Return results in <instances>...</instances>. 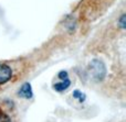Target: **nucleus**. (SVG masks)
<instances>
[{"mask_svg": "<svg viewBox=\"0 0 126 122\" xmlns=\"http://www.w3.org/2000/svg\"><path fill=\"white\" fill-rule=\"evenodd\" d=\"M89 74L94 81H102L106 76L105 64L100 59H93L89 65Z\"/></svg>", "mask_w": 126, "mask_h": 122, "instance_id": "obj_1", "label": "nucleus"}, {"mask_svg": "<svg viewBox=\"0 0 126 122\" xmlns=\"http://www.w3.org/2000/svg\"><path fill=\"white\" fill-rule=\"evenodd\" d=\"M12 77V69L7 64H0V85L8 83Z\"/></svg>", "mask_w": 126, "mask_h": 122, "instance_id": "obj_2", "label": "nucleus"}, {"mask_svg": "<svg viewBox=\"0 0 126 122\" xmlns=\"http://www.w3.org/2000/svg\"><path fill=\"white\" fill-rule=\"evenodd\" d=\"M19 96L22 97V98H26L29 99L33 96V92H32V88H31V85L29 83H26L21 86L19 90Z\"/></svg>", "mask_w": 126, "mask_h": 122, "instance_id": "obj_3", "label": "nucleus"}, {"mask_svg": "<svg viewBox=\"0 0 126 122\" xmlns=\"http://www.w3.org/2000/svg\"><path fill=\"white\" fill-rule=\"evenodd\" d=\"M71 85V80L69 78H65V79H62V80H59L58 83H55L53 85V89L55 91H59V92H62L64 90H66L67 88L70 87Z\"/></svg>", "mask_w": 126, "mask_h": 122, "instance_id": "obj_4", "label": "nucleus"}, {"mask_svg": "<svg viewBox=\"0 0 126 122\" xmlns=\"http://www.w3.org/2000/svg\"><path fill=\"white\" fill-rule=\"evenodd\" d=\"M73 97L75 99H79L80 102H82V101L85 100V95L83 94L82 91H80V90H75V91L73 92Z\"/></svg>", "mask_w": 126, "mask_h": 122, "instance_id": "obj_5", "label": "nucleus"}, {"mask_svg": "<svg viewBox=\"0 0 126 122\" xmlns=\"http://www.w3.org/2000/svg\"><path fill=\"white\" fill-rule=\"evenodd\" d=\"M118 24H120L121 29H125L126 23H125V14H122L120 17V20H118Z\"/></svg>", "mask_w": 126, "mask_h": 122, "instance_id": "obj_6", "label": "nucleus"}, {"mask_svg": "<svg viewBox=\"0 0 126 122\" xmlns=\"http://www.w3.org/2000/svg\"><path fill=\"white\" fill-rule=\"evenodd\" d=\"M58 78H59L60 80H62V79H65V78H69L67 72H65V70H61V72L58 74Z\"/></svg>", "mask_w": 126, "mask_h": 122, "instance_id": "obj_7", "label": "nucleus"}, {"mask_svg": "<svg viewBox=\"0 0 126 122\" xmlns=\"http://www.w3.org/2000/svg\"><path fill=\"white\" fill-rule=\"evenodd\" d=\"M0 122H11V119L9 118L7 114H4V113H0Z\"/></svg>", "mask_w": 126, "mask_h": 122, "instance_id": "obj_8", "label": "nucleus"}]
</instances>
